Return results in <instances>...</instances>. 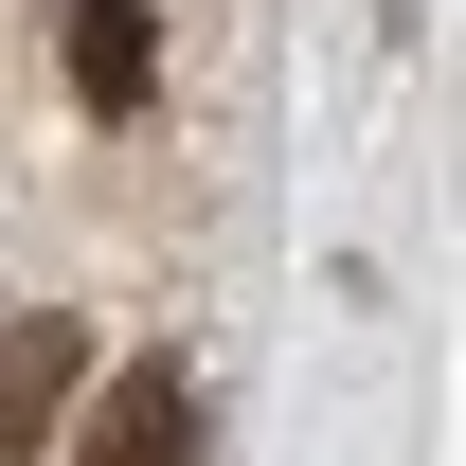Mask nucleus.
<instances>
[{"label": "nucleus", "mask_w": 466, "mask_h": 466, "mask_svg": "<svg viewBox=\"0 0 466 466\" xmlns=\"http://www.w3.org/2000/svg\"><path fill=\"white\" fill-rule=\"evenodd\" d=\"M72 377H90L72 305H0V466H36V449L72 431Z\"/></svg>", "instance_id": "obj_1"}, {"label": "nucleus", "mask_w": 466, "mask_h": 466, "mask_svg": "<svg viewBox=\"0 0 466 466\" xmlns=\"http://www.w3.org/2000/svg\"><path fill=\"white\" fill-rule=\"evenodd\" d=\"M72 466H198V377H179V359H126Z\"/></svg>", "instance_id": "obj_2"}, {"label": "nucleus", "mask_w": 466, "mask_h": 466, "mask_svg": "<svg viewBox=\"0 0 466 466\" xmlns=\"http://www.w3.org/2000/svg\"><path fill=\"white\" fill-rule=\"evenodd\" d=\"M72 90H90V108H144V90H162V0H72Z\"/></svg>", "instance_id": "obj_3"}]
</instances>
